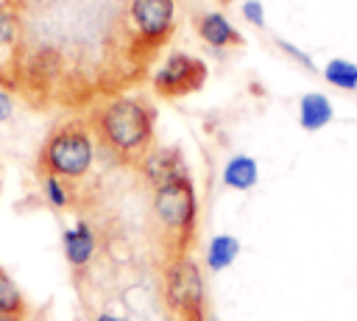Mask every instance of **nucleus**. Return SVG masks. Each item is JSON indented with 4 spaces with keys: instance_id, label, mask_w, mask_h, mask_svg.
<instances>
[{
    "instance_id": "obj_3",
    "label": "nucleus",
    "mask_w": 357,
    "mask_h": 321,
    "mask_svg": "<svg viewBox=\"0 0 357 321\" xmlns=\"http://www.w3.org/2000/svg\"><path fill=\"white\" fill-rule=\"evenodd\" d=\"M95 134L86 117H70L53 126L39 145L36 154V173H50L67 181H81L95 165Z\"/></svg>"
},
{
    "instance_id": "obj_14",
    "label": "nucleus",
    "mask_w": 357,
    "mask_h": 321,
    "mask_svg": "<svg viewBox=\"0 0 357 321\" xmlns=\"http://www.w3.org/2000/svg\"><path fill=\"white\" fill-rule=\"evenodd\" d=\"M25 315H31V304L25 301L22 290L17 288V282L6 274V268H0V321L25 318Z\"/></svg>"
},
{
    "instance_id": "obj_13",
    "label": "nucleus",
    "mask_w": 357,
    "mask_h": 321,
    "mask_svg": "<svg viewBox=\"0 0 357 321\" xmlns=\"http://www.w3.org/2000/svg\"><path fill=\"white\" fill-rule=\"evenodd\" d=\"M240 254V240L234 234H215L209 243H206V251H204V262L209 271H226L234 265Z\"/></svg>"
},
{
    "instance_id": "obj_19",
    "label": "nucleus",
    "mask_w": 357,
    "mask_h": 321,
    "mask_svg": "<svg viewBox=\"0 0 357 321\" xmlns=\"http://www.w3.org/2000/svg\"><path fill=\"white\" fill-rule=\"evenodd\" d=\"M11 114H14V98L6 89H0V123L8 120Z\"/></svg>"
},
{
    "instance_id": "obj_18",
    "label": "nucleus",
    "mask_w": 357,
    "mask_h": 321,
    "mask_svg": "<svg viewBox=\"0 0 357 321\" xmlns=\"http://www.w3.org/2000/svg\"><path fill=\"white\" fill-rule=\"evenodd\" d=\"M276 45H279V47H282V50H284V53H287V56H293V59H298V61H301V64H304V67H307V70H312V73H315V64H312V61H310V56H307V53H304V50H298V47H296V45H287V42H284V39H276Z\"/></svg>"
},
{
    "instance_id": "obj_15",
    "label": "nucleus",
    "mask_w": 357,
    "mask_h": 321,
    "mask_svg": "<svg viewBox=\"0 0 357 321\" xmlns=\"http://www.w3.org/2000/svg\"><path fill=\"white\" fill-rule=\"evenodd\" d=\"M324 78L337 87V89H346V92H354L357 89V64L349 61V59H329L326 67H324Z\"/></svg>"
},
{
    "instance_id": "obj_6",
    "label": "nucleus",
    "mask_w": 357,
    "mask_h": 321,
    "mask_svg": "<svg viewBox=\"0 0 357 321\" xmlns=\"http://www.w3.org/2000/svg\"><path fill=\"white\" fill-rule=\"evenodd\" d=\"M209 78V67L201 56H192L187 50H173L167 59L153 70L151 87L165 100H178L192 92H198Z\"/></svg>"
},
{
    "instance_id": "obj_2",
    "label": "nucleus",
    "mask_w": 357,
    "mask_h": 321,
    "mask_svg": "<svg viewBox=\"0 0 357 321\" xmlns=\"http://www.w3.org/2000/svg\"><path fill=\"white\" fill-rule=\"evenodd\" d=\"M151 209L165 246V260L190 254L198 232V195L192 176L181 173L151 187Z\"/></svg>"
},
{
    "instance_id": "obj_12",
    "label": "nucleus",
    "mask_w": 357,
    "mask_h": 321,
    "mask_svg": "<svg viewBox=\"0 0 357 321\" xmlns=\"http://www.w3.org/2000/svg\"><path fill=\"white\" fill-rule=\"evenodd\" d=\"M257 181H259V165L254 156H248V154L229 156V162L223 165V187L248 193L257 187Z\"/></svg>"
},
{
    "instance_id": "obj_1",
    "label": "nucleus",
    "mask_w": 357,
    "mask_h": 321,
    "mask_svg": "<svg viewBox=\"0 0 357 321\" xmlns=\"http://www.w3.org/2000/svg\"><path fill=\"white\" fill-rule=\"evenodd\" d=\"M89 128L95 142L117 162L139 167V162L153 151L156 137V109L139 95H112L89 112Z\"/></svg>"
},
{
    "instance_id": "obj_4",
    "label": "nucleus",
    "mask_w": 357,
    "mask_h": 321,
    "mask_svg": "<svg viewBox=\"0 0 357 321\" xmlns=\"http://www.w3.org/2000/svg\"><path fill=\"white\" fill-rule=\"evenodd\" d=\"M162 304L173 321H215L209 310V299H206L204 274L190 254L165 260Z\"/></svg>"
},
{
    "instance_id": "obj_17",
    "label": "nucleus",
    "mask_w": 357,
    "mask_h": 321,
    "mask_svg": "<svg viewBox=\"0 0 357 321\" xmlns=\"http://www.w3.org/2000/svg\"><path fill=\"white\" fill-rule=\"evenodd\" d=\"M240 11H243L245 22H251L254 28H265V6H262V0H245L240 6Z\"/></svg>"
},
{
    "instance_id": "obj_20",
    "label": "nucleus",
    "mask_w": 357,
    "mask_h": 321,
    "mask_svg": "<svg viewBox=\"0 0 357 321\" xmlns=\"http://www.w3.org/2000/svg\"><path fill=\"white\" fill-rule=\"evenodd\" d=\"M92 321H131L126 313H114V310H98L92 315Z\"/></svg>"
},
{
    "instance_id": "obj_11",
    "label": "nucleus",
    "mask_w": 357,
    "mask_h": 321,
    "mask_svg": "<svg viewBox=\"0 0 357 321\" xmlns=\"http://www.w3.org/2000/svg\"><path fill=\"white\" fill-rule=\"evenodd\" d=\"M36 176H39L42 198H45V204L50 209L64 212V209H75L78 207L81 193H78L75 181H67V179H59V176H50V173H36Z\"/></svg>"
},
{
    "instance_id": "obj_9",
    "label": "nucleus",
    "mask_w": 357,
    "mask_h": 321,
    "mask_svg": "<svg viewBox=\"0 0 357 321\" xmlns=\"http://www.w3.org/2000/svg\"><path fill=\"white\" fill-rule=\"evenodd\" d=\"M195 31L201 36L204 45H209L212 50H226V47H240L245 39L243 33L229 22V17H223L220 11H204L195 20Z\"/></svg>"
},
{
    "instance_id": "obj_10",
    "label": "nucleus",
    "mask_w": 357,
    "mask_h": 321,
    "mask_svg": "<svg viewBox=\"0 0 357 321\" xmlns=\"http://www.w3.org/2000/svg\"><path fill=\"white\" fill-rule=\"evenodd\" d=\"M335 106L324 92H304L298 98V126L304 131H321L332 123Z\"/></svg>"
},
{
    "instance_id": "obj_8",
    "label": "nucleus",
    "mask_w": 357,
    "mask_h": 321,
    "mask_svg": "<svg viewBox=\"0 0 357 321\" xmlns=\"http://www.w3.org/2000/svg\"><path fill=\"white\" fill-rule=\"evenodd\" d=\"M137 170L142 173V179L151 187H156V184H162L167 179H176L181 173H190L187 159H184L178 145H153V151L139 162Z\"/></svg>"
},
{
    "instance_id": "obj_7",
    "label": "nucleus",
    "mask_w": 357,
    "mask_h": 321,
    "mask_svg": "<svg viewBox=\"0 0 357 321\" xmlns=\"http://www.w3.org/2000/svg\"><path fill=\"white\" fill-rule=\"evenodd\" d=\"M98 229L92 226V221L86 218H75L73 226H67L61 232V248H64V260L73 268L75 276H81L84 271H89V265L98 257Z\"/></svg>"
},
{
    "instance_id": "obj_21",
    "label": "nucleus",
    "mask_w": 357,
    "mask_h": 321,
    "mask_svg": "<svg viewBox=\"0 0 357 321\" xmlns=\"http://www.w3.org/2000/svg\"><path fill=\"white\" fill-rule=\"evenodd\" d=\"M6 321H31V315H25V318H6Z\"/></svg>"
},
{
    "instance_id": "obj_16",
    "label": "nucleus",
    "mask_w": 357,
    "mask_h": 321,
    "mask_svg": "<svg viewBox=\"0 0 357 321\" xmlns=\"http://www.w3.org/2000/svg\"><path fill=\"white\" fill-rule=\"evenodd\" d=\"M22 39V17L11 8V3H0V47L11 50Z\"/></svg>"
},
{
    "instance_id": "obj_5",
    "label": "nucleus",
    "mask_w": 357,
    "mask_h": 321,
    "mask_svg": "<svg viewBox=\"0 0 357 321\" xmlns=\"http://www.w3.org/2000/svg\"><path fill=\"white\" fill-rule=\"evenodd\" d=\"M176 28V0H128L126 6V39L128 53L145 64Z\"/></svg>"
}]
</instances>
